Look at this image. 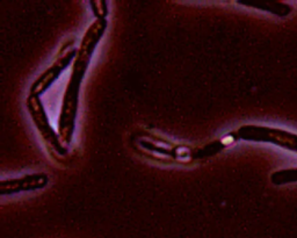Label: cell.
I'll return each instance as SVG.
<instances>
[{
    "instance_id": "cell-1",
    "label": "cell",
    "mask_w": 297,
    "mask_h": 238,
    "mask_svg": "<svg viewBox=\"0 0 297 238\" xmlns=\"http://www.w3.org/2000/svg\"><path fill=\"white\" fill-rule=\"evenodd\" d=\"M107 29L106 19H96L87 28L86 33L84 34L82 42L78 48L77 56L72 64V71L70 75L69 83L66 85V90L64 92L61 114L58 119L57 134L63 144H70L73 137L76 128V119H77L78 106H79V92L80 85L86 71L90 65L92 56H93L95 48L98 46L100 40L105 35Z\"/></svg>"
},
{
    "instance_id": "cell-2",
    "label": "cell",
    "mask_w": 297,
    "mask_h": 238,
    "mask_svg": "<svg viewBox=\"0 0 297 238\" xmlns=\"http://www.w3.org/2000/svg\"><path fill=\"white\" fill-rule=\"evenodd\" d=\"M237 137L247 142L271 143L297 153V135L279 128L245 124L237 130Z\"/></svg>"
},
{
    "instance_id": "cell-3",
    "label": "cell",
    "mask_w": 297,
    "mask_h": 238,
    "mask_svg": "<svg viewBox=\"0 0 297 238\" xmlns=\"http://www.w3.org/2000/svg\"><path fill=\"white\" fill-rule=\"evenodd\" d=\"M75 40H71L70 42L63 43V46L59 49L57 56L54 63L47 69L43 74L38 77V79L31 84L29 88V94L40 96L43 94L47 90H49L50 86L59 78L64 70L70 65L71 63L75 62L76 56H77L78 49L73 47Z\"/></svg>"
},
{
    "instance_id": "cell-4",
    "label": "cell",
    "mask_w": 297,
    "mask_h": 238,
    "mask_svg": "<svg viewBox=\"0 0 297 238\" xmlns=\"http://www.w3.org/2000/svg\"><path fill=\"white\" fill-rule=\"evenodd\" d=\"M27 110L29 112L30 118L33 120L36 129H38L40 135L48 148L56 155L65 156L67 153V148L65 144L62 143L58 134H56L54 128L51 127L48 118L47 112L44 110V106L41 101V98L36 95H28L27 98Z\"/></svg>"
},
{
    "instance_id": "cell-5",
    "label": "cell",
    "mask_w": 297,
    "mask_h": 238,
    "mask_svg": "<svg viewBox=\"0 0 297 238\" xmlns=\"http://www.w3.org/2000/svg\"><path fill=\"white\" fill-rule=\"evenodd\" d=\"M49 183V177L46 173H33L20 178L6 179L0 181V194L12 195L21 192H31L44 188Z\"/></svg>"
},
{
    "instance_id": "cell-6",
    "label": "cell",
    "mask_w": 297,
    "mask_h": 238,
    "mask_svg": "<svg viewBox=\"0 0 297 238\" xmlns=\"http://www.w3.org/2000/svg\"><path fill=\"white\" fill-rule=\"evenodd\" d=\"M271 181L276 186L297 183V167L273 172L271 175Z\"/></svg>"
},
{
    "instance_id": "cell-7",
    "label": "cell",
    "mask_w": 297,
    "mask_h": 238,
    "mask_svg": "<svg viewBox=\"0 0 297 238\" xmlns=\"http://www.w3.org/2000/svg\"><path fill=\"white\" fill-rule=\"evenodd\" d=\"M92 11L96 19H106L108 15V7L107 2H102V0H94V2H90Z\"/></svg>"
}]
</instances>
